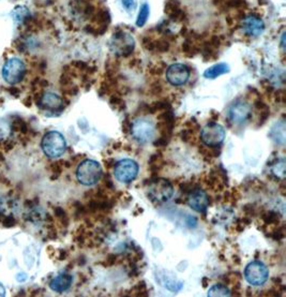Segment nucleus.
I'll return each mask as SVG.
<instances>
[{"label": "nucleus", "mask_w": 286, "mask_h": 297, "mask_svg": "<svg viewBox=\"0 0 286 297\" xmlns=\"http://www.w3.org/2000/svg\"><path fill=\"white\" fill-rule=\"evenodd\" d=\"M230 291L225 285L223 284H216L211 286L208 291V296L216 297V296H229Z\"/></svg>", "instance_id": "nucleus-21"}, {"label": "nucleus", "mask_w": 286, "mask_h": 297, "mask_svg": "<svg viewBox=\"0 0 286 297\" xmlns=\"http://www.w3.org/2000/svg\"><path fill=\"white\" fill-rule=\"evenodd\" d=\"M122 6L128 12H133L137 7V0H122Z\"/></svg>", "instance_id": "nucleus-25"}, {"label": "nucleus", "mask_w": 286, "mask_h": 297, "mask_svg": "<svg viewBox=\"0 0 286 297\" xmlns=\"http://www.w3.org/2000/svg\"><path fill=\"white\" fill-rule=\"evenodd\" d=\"M38 103L43 110L50 112H60L64 109V100L54 93L43 94L40 97Z\"/></svg>", "instance_id": "nucleus-14"}, {"label": "nucleus", "mask_w": 286, "mask_h": 297, "mask_svg": "<svg viewBox=\"0 0 286 297\" xmlns=\"http://www.w3.org/2000/svg\"><path fill=\"white\" fill-rule=\"evenodd\" d=\"M131 133L134 140L140 144L153 141L156 137V127L153 121L146 118H138L131 123Z\"/></svg>", "instance_id": "nucleus-4"}, {"label": "nucleus", "mask_w": 286, "mask_h": 297, "mask_svg": "<svg viewBox=\"0 0 286 297\" xmlns=\"http://www.w3.org/2000/svg\"><path fill=\"white\" fill-rule=\"evenodd\" d=\"M243 30L250 37H258L265 30V24L262 19L255 15L247 16L243 21Z\"/></svg>", "instance_id": "nucleus-13"}, {"label": "nucleus", "mask_w": 286, "mask_h": 297, "mask_svg": "<svg viewBox=\"0 0 286 297\" xmlns=\"http://www.w3.org/2000/svg\"><path fill=\"white\" fill-rule=\"evenodd\" d=\"M41 147L47 157L58 158L65 154L67 148V143L65 137L57 131L47 132L43 137L41 142Z\"/></svg>", "instance_id": "nucleus-2"}, {"label": "nucleus", "mask_w": 286, "mask_h": 297, "mask_svg": "<svg viewBox=\"0 0 286 297\" xmlns=\"http://www.w3.org/2000/svg\"><path fill=\"white\" fill-rule=\"evenodd\" d=\"M12 17L17 24H26L31 19V14L28 10V8H26L24 6H19L12 11Z\"/></svg>", "instance_id": "nucleus-18"}, {"label": "nucleus", "mask_w": 286, "mask_h": 297, "mask_svg": "<svg viewBox=\"0 0 286 297\" xmlns=\"http://www.w3.org/2000/svg\"><path fill=\"white\" fill-rule=\"evenodd\" d=\"M27 279V275H24V277H22V274H20L19 276H17V280L19 281H25Z\"/></svg>", "instance_id": "nucleus-29"}, {"label": "nucleus", "mask_w": 286, "mask_h": 297, "mask_svg": "<svg viewBox=\"0 0 286 297\" xmlns=\"http://www.w3.org/2000/svg\"><path fill=\"white\" fill-rule=\"evenodd\" d=\"M76 176L78 182L84 186H92L102 177V167L94 160H85L77 167Z\"/></svg>", "instance_id": "nucleus-1"}, {"label": "nucleus", "mask_w": 286, "mask_h": 297, "mask_svg": "<svg viewBox=\"0 0 286 297\" xmlns=\"http://www.w3.org/2000/svg\"><path fill=\"white\" fill-rule=\"evenodd\" d=\"M19 202L11 196H4L0 199V215L4 217L14 216L19 213Z\"/></svg>", "instance_id": "nucleus-16"}, {"label": "nucleus", "mask_w": 286, "mask_h": 297, "mask_svg": "<svg viewBox=\"0 0 286 297\" xmlns=\"http://www.w3.org/2000/svg\"><path fill=\"white\" fill-rule=\"evenodd\" d=\"M72 281H73V278L71 275L60 274L53 279L50 283V286L53 291H55L57 293H62L70 289L71 284H72Z\"/></svg>", "instance_id": "nucleus-15"}, {"label": "nucleus", "mask_w": 286, "mask_h": 297, "mask_svg": "<svg viewBox=\"0 0 286 297\" xmlns=\"http://www.w3.org/2000/svg\"><path fill=\"white\" fill-rule=\"evenodd\" d=\"M27 218H28V220L33 223H38V222H42L44 220H46L47 214H45V211L44 210L38 208V206H35V207L33 206V209L28 214Z\"/></svg>", "instance_id": "nucleus-20"}, {"label": "nucleus", "mask_w": 286, "mask_h": 297, "mask_svg": "<svg viewBox=\"0 0 286 297\" xmlns=\"http://www.w3.org/2000/svg\"><path fill=\"white\" fill-rule=\"evenodd\" d=\"M138 174V165L131 159L121 160L114 166L115 178L120 183H131Z\"/></svg>", "instance_id": "nucleus-7"}, {"label": "nucleus", "mask_w": 286, "mask_h": 297, "mask_svg": "<svg viewBox=\"0 0 286 297\" xmlns=\"http://www.w3.org/2000/svg\"><path fill=\"white\" fill-rule=\"evenodd\" d=\"M147 194L151 201L156 203H164L173 196L174 187L164 178H155L148 185Z\"/></svg>", "instance_id": "nucleus-3"}, {"label": "nucleus", "mask_w": 286, "mask_h": 297, "mask_svg": "<svg viewBox=\"0 0 286 297\" xmlns=\"http://www.w3.org/2000/svg\"><path fill=\"white\" fill-rule=\"evenodd\" d=\"M133 292L134 293H138L137 295H142L141 293H146L147 292V287H146L144 282H141V283H138L135 287H134Z\"/></svg>", "instance_id": "nucleus-26"}, {"label": "nucleus", "mask_w": 286, "mask_h": 297, "mask_svg": "<svg viewBox=\"0 0 286 297\" xmlns=\"http://www.w3.org/2000/svg\"><path fill=\"white\" fill-rule=\"evenodd\" d=\"M148 16H149V6L147 4H144L141 6L140 8V11L138 13V16H137V21H136V25L138 27H142L147 20H148Z\"/></svg>", "instance_id": "nucleus-22"}, {"label": "nucleus", "mask_w": 286, "mask_h": 297, "mask_svg": "<svg viewBox=\"0 0 286 297\" xmlns=\"http://www.w3.org/2000/svg\"><path fill=\"white\" fill-rule=\"evenodd\" d=\"M26 75V66L19 58L7 60L3 68V77L8 84L16 85L21 83Z\"/></svg>", "instance_id": "nucleus-5"}, {"label": "nucleus", "mask_w": 286, "mask_h": 297, "mask_svg": "<svg viewBox=\"0 0 286 297\" xmlns=\"http://www.w3.org/2000/svg\"><path fill=\"white\" fill-rule=\"evenodd\" d=\"M201 139L208 147H218L225 139V130L221 124L209 123L202 130Z\"/></svg>", "instance_id": "nucleus-8"}, {"label": "nucleus", "mask_w": 286, "mask_h": 297, "mask_svg": "<svg viewBox=\"0 0 286 297\" xmlns=\"http://www.w3.org/2000/svg\"><path fill=\"white\" fill-rule=\"evenodd\" d=\"M187 204L195 211L204 213L208 208L209 197L207 193L202 190V189L195 188L194 190L190 192L189 196H187Z\"/></svg>", "instance_id": "nucleus-12"}, {"label": "nucleus", "mask_w": 286, "mask_h": 297, "mask_svg": "<svg viewBox=\"0 0 286 297\" xmlns=\"http://www.w3.org/2000/svg\"><path fill=\"white\" fill-rule=\"evenodd\" d=\"M229 72V66L224 62H221V64H217L210 68H208L206 71L204 72V76L206 78H216L220 75H223Z\"/></svg>", "instance_id": "nucleus-17"}, {"label": "nucleus", "mask_w": 286, "mask_h": 297, "mask_svg": "<svg viewBox=\"0 0 286 297\" xmlns=\"http://www.w3.org/2000/svg\"><path fill=\"white\" fill-rule=\"evenodd\" d=\"M5 294H6V290H5V287H4V285L0 283V296H5Z\"/></svg>", "instance_id": "nucleus-28"}, {"label": "nucleus", "mask_w": 286, "mask_h": 297, "mask_svg": "<svg viewBox=\"0 0 286 297\" xmlns=\"http://www.w3.org/2000/svg\"><path fill=\"white\" fill-rule=\"evenodd\" d=\"M268 276H269V272H268V268L258 261L255 262L250 263L245 271V278L246 280L252 285H262L264 284Z\"/></svg>", "instance_id": "nucleus-9"}, {"label": "nucleus", "mask_w": 286, "mask_h": 297, "mask_svg": "<svg viewBox=\"0 0 286 297\" xmlns=\"http://www.w3.org/2000/svg\"><path fill=\"white\" fill-rule=\"evenodd\" d=\"M190 77V70L185 65L174 64L166 70V78L173 86H181Z\"/></svg>", "instance_id": "nucleus-10"}, {"label": "nucleus", "mask_w": 286, "mask_h": 297, "mask_svg": "<svg viewBox=\"0 0 286 297\" xmlns=\"http://www.w3.org/2000/svg\"><path fill=\"white\" fill-rule=\"evenodd\" d=\"M12 129L14 131H19L23 134H26L27 132H28V127H27L26 122L21 118H17L12 122Z\"/></svg>", "instance_id": "nucleus-23"}, {"label": "nucleus", "mask_w": 286, "mask_h": 297, "mask_svg": "<svg viewBox=\"0 0 286 297\" xmlns=\"http://www.w3.org/2000/svg\"><path fill=\"white\" fill-rule=\"evenodd\" d=\"M270 138L278 144H284L285 143V124L284 122L275 123L271 131H270Z\"/></svg>", "instance_id": "nucleus-19"}, {"label": "nucleus", "mask_w": 286, "mask_h": 297, "mask_svg": "<svg viewBox=\"0 0 286 297\" xmlns=\"http://www.w3.org/2000/svg\"><path fill=\"white\" fill-rule=\"evenodd\" d=\"M273 173L279 176V177H284V174H285V161L284 160H281L280 162H278L274 166H273Z\"/></svg>", "instance_id": "nucleus-24"}, {"label": "nucleus", "mask_w": 286, "mask_h": 297, "mask_svg": "<svg viewBox=\"0 0 286 297\" xmlns=\"http://www.w3.org/2000/svg\"><path fill=\"white\" fill-rule=\"evenodd\" d=\"M9 92H10L14 97L20 96V94H21V91H19V89H17V88H14V87H11L10 89H9Z\"/></svg>", "instance_id": "nucleus-27"}, {"label": "nucleus", "mask_w": 286, "mask_h": 297, "mask_svg": "<svg viewBox=\"0 0 286 297\" xmlns=\"http://www.w3.org/2000/svg\"><path fill=\"white\" fill-rule=\"evenodd\" d=\"M0 144H2V142H0Z\"/></svg>", "instance_id": "nucleus-30"}, {"label": "nucleus", "mask_w": 286, "mask_h": 297, "mask_svg": "<svg viewBox=\"0 0 286 297\" xmlns=\"http://www.w3.org/2000/svg\"><path fill=\"white\" fill-rule=\"evenodd\" d=\"M252 115V107L247 102H237L228 110V118L231 122L241 124L250 119Z\"/></svg>", "instance_id": "nucleus-11"}, {"label": "nucleus", "mask_w": 286, "mask_h": 297, "mask_svg": "<svg viewBox=\"0 0 286 297\" xmlns=\"http://www.w3.org/2000/svg\"><path fill=\"white\" fill-rule=\"evenodd\" d=\"M135 47V41L130 33L127 32H117L113 35L110 42L111 51L119 56H127L133 52Z\"/></svg>", "instance_id": "nucleus-6"}]
</instances>
